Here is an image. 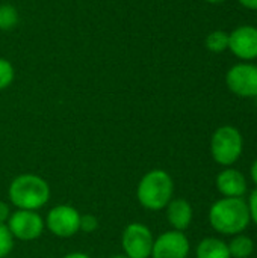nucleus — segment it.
I'll return each instance as SVG.
<instances>
[{
    "instance_id": "nucleus-18",
    "label": "nucleus",
    "mask_w": 257,
    "mask_h": 258,
    "mask_svg": "<svg viewBox=\"0 0 257 258\" xmlns=\"http://www.w3.org/2000/svg\"><path fill=\"white\" fill-rule=\"evenodd\" d=\"M14 249V237L6 224H0V258H6Z\"/></svg>"
},
{
    "instance_id": "nucleus-26",
    "label": "nucleus",
    "mask_w": 257,
    "mask_h": 258,
    "mask_svg": "<svg viewBox=\"0 0 257 258\" xmlns=\"http://www.w3.org/2000/svg\"><path fill=\"white\" fill-rule=\"evenodd\" d=\"M112 258H127L126 255H115V257H112Z\"/></svg>"
},
{
    "instance_id": "nucleus-4",
    "label": "nucleus",
    "mask_w": 257,
    "mask_h": 258,
    "mask_svg": "<svg viewBox=\"0 0 257 258\" xmlns=\"http://www.w3.org/2000/svg\"><path fill=\"white\" fill-rule=\"evenodd\" d=\"M244 151V138L241 132L233 125L218 127L211 138V154L212 159L224 166H233L242 156Z\"/></svg>"
},
{
    "instance_id": "nucleus-13",
    "label": "nucleus",
    "mask_w": 257,
    "mask_h": 258,
    "mask_svg": "<svg viewBox=\"0 0 257 258\" xmlns=\"http://www.w3.org/2000/svg\"><path fill=\"white\" fill-rule=\"evenodd\" d=\"M197 258H232L229 252V245L218 237L203 239L195 249Z\"/></svg>"
},
{
    "instance_id": "nucleus-10",
    "label": "nucleus",
    "mask_w": 257,
    "mask_h": 258,
    "mask_svg": "<svg viewBox=\"0 0 257 258\" xmlns=\"http://www.w3.org/2000/svg\"><path fill=\"white\" fill-rule=\"evenodd\" d=\"M229 48L244 60L257 57V27L241 26L229 33Z\"/></svg>"
},
{
    "instance_id": "nucleus-9",
    "label": "nucleus",
    "mask_w": 257,
    "mask_h": 258,
    "mask_svg": "<svg viewBox=\"0 0 257 258\" xmlns=\"http://www.w3.org/2000/svg\"><path fill=\"white\" fill-rule=\"evenodd\" d=\"M191 251L189 239L183 231L170 230L155 239L151 258H188Z\"/></svg>"
},
{
    "instance_id": "nucleus-19",
    "label": "nucleus",
    "mask_w": 257,
    "mask_h": 258,
    "mask_svg": "<svg viewBox=\"0 0 257 258\" xmlns=\"http://www.w3.org/2000/svg\"><path fill=\"white\" fill-rule=\"evenodd\" d=\"M98 228V219L94 215H82L80 216V231L86 234H92Z\"/></svg>"
},
{
    "instance_id": "nucleus-1",
    "label": "nucleus",
    "mask_w": 257,
    "mask_h": 258,
    "mask_svg": "<svg viewBox=\"0 0 257 258\" xmlns=\"http://www.w3.org/2000/svg\"><path fill=\"white\" fill-rule=\"evenodd\" d=\"M248 204L244 198H221L209 209L211 227L223 236L242 234L250 225Z\"/></svg>"
},
{
    "instance_id": "nucleus-3",
    "label": "nucleus",
    "mask_w": 257,
    "mask_h": 258,
    "mask_svg": "<svg viewBox=\"0 0 257 258\" xmlns=\"http://www.w3.org/2000/svg\"><path fill=\"white\" fill-rule=\"evenodd\" d=\"M174 195V181L164 169H151L142 175L136 187L139 204L150 212L164 210Z\"/></svg>"
},
{
    "instance_id": "nucleus-7",
    "label": "nucleus",
    "mask_w": 257,
    "mask_h": 258,
    "mask_svg": "<svg viewBox=\"0 0 257 258\" xmlns=\"http://www.w3.org/2000/svg\"><path fill=\"white\" fill-rule=\"evenodd\" d=\"M6 227L14 239L21 242H32L41 237L45 222L33 210H17L11 215Z\"/></svg>"
},
{
    "instance_id": "nucleus-24",
    "label": "nucleus",
    "mask_w": 257,
    "mask_h": 258,
    "mask_svg": "<svg viewBox=\"0 0 257 258\" xmlns=\"http://www.w3.org/2000/svg\"><path fill=\"white\" fill-rule=\"evenodd\" d=\"M62 258H91L88 254H85V252H70V254H67V255H64Z\"/></svg>"
},
{
    "instance_id": "nucleus-25",
    "label": "nucleus",
    "mask_w": 257,
    "mask_h": 258,
    "mask_svg": "<svg viewBox=\"0 0 257 258\" xmlns=\"http://www.w3.org/2000/svg\"><path fill=\"white\" fill-rule=\"evenodd\" d=\"M204 2H208V3H223L226 0H204Z\"/></svg>"
},
{
    "instance_id": "nucleus-14",
    "label": "nucleus",
    "mask_w": 257,
    "mask_h": 258,
    "mask_svg": "<svg viewBox=\"0 0 257 258\" xmlns=\"http://www.w3.org/2000/svg\"><path fill=\"white\" fill-rule=\"evenodd\" d=\"M229 245V252L232 258H250L254 252V240L245 234H236L232 237Z\"/></svg>"
},
{
    "instance_id": "nucleus-5",
    "label": "nucleus",
    "mask_w": 257,
    "mask_h": 258,
    "mask_svg": "<svg viewBox=\"0 0 257 258\" xmlns=\"http://www.w3.org/2000/svg\"><path fill=\"white\" fill-rule=\"evenodd\" d=\"M153 243L151 230L141 222H132L123 230L121 246L127 258H150Z\"/></svg>"
},
{
    "instance_id": "nucleus-6",
    "label": "nucleus",
    "mask_w": 257,
    "mask_h": 258,
    "mask_svg": "<svg viewBox=\"0 0 257 258\" xmlns=\"http://www.w3.org/2000/svg\"><path fill=\"white\" fill-rule=\"evenodd\" d=\"M80 216L82 215L76 207L61 204L55 206L48 212L44 222L53 236L59 239H70L80 231Z\"/></svg>"
},
{
    "instance_id": "nucleus-8",
    "label": "nucleus",
    "mask_w": 257,
    "mask_h": 258,
    "mask_svg": "<svg viewBox=\"0 0 257 258\" xmlns=\"http://www.w3.org/2000/svg\"><path fill=\"white\" fill-rule=\"evenodd\" d=\"M229 89L244 98L257 97V67L253 63H238L226 76Z\"/></svg>"
},
{
    "instance_id": "nucleus-22",
    "label": "nucleus",
    "mask_w": 257,
    "mask_h": 258,
    "mask_svg": "<svg viewBox=\"0 0 257 258\" xmlns=\"http://www.w3.org/2000/svg\"><path fill=\"white\" fill-rule=\"evenodd\" d=\"M250 178L257 186V159L253 162V165L250 166Z\"/></svg>"
},
{
    "instance_id": "nucleus-11",
    "label": "nucleus",
    "mask_w": 257,
    "mask_h": 258,
    "mask_svg": "<svg viewBox=\"0 0 257 258\" xmlns=\"http://www.w3.org/2000/svg\"><path fill=\"white\" fill-rule=\"evenodd\" d=\"M218 192L224 198H244V195L248 190V183L245 175L235 168H226L223 169L215 180Z\"/></svg>"
},
{
    "instance_id": "nucleus-16",
    "label": "nucleus",
    "mask_w": 257,
    "mask_h": 258,
    "mask_svg": "<svg viewBox=\"0 0 257 258\" xmlns=\"http://www.w3.org/2000/svg\"><path fill=\"white\" fill-rule=\"evenodd\" d=\"M18 23V12L12 5H0V29L9 30Z\"/></svg>"
},
{
    "instance_id": "nucleus-12",
    "label": "nucleus",
    "mask_w": 257,
    "mask_h": 258,
    "mask_svg": "<svg viewBox=\"0 0 257 258\" xmlns=\"http://www.w3.org/2000/svg\"><path fill=\"white\" fill-rule=\"evenodd\" d=\"M165 210H167L168 224L171 225L173 230L185 231L191 227L194 210H192L191 203L186 201L185 198H173L165 207Z\"/></svg>"
},
{
    "instance_id": "nucleus-27",
    "label": "nucleus",
    "mask_w": 257,
    "mask_h": 258,
    "mask_svg": "<svg viewBox=\"0 0 257 258\" xmlns=\"http://www.w3.org/2000/svg\"><path fill=\"white\" fill-rule=\"evenodd\" d=\"M256 100H257V97H256Z\"/></svg>"
},
{
    "instance_id": "nucleus-23",
    "label": "nucleus",
    "mask_w": 257,
    "mask_h": 258,
    "mask_svg": "<svg viewBox=\"0 0 257 258\" xmlns=\"http://www.w3.org/2000/svg\"><path fill=\"white\" fill-rule=\"evenodd\" d=\"M242 6L248 8V9H253V11H257V0H239Z\"/></svg>"
},
{
    "instance_id": "nucleus-15",
    "label": "nucleus",
    "mask_w": 257,
    "mask_h": 258,
    "mask_svg": "<svg viewBox=\"0 0 257 258\" xmlns=\"http://www.w3.org/2000/svg\"><path fill=\"white\" fill-rule=\"evenodd\" d=\"M206 47L208 50L214 53H221L226 48H229V33L223 30H215L208 35L206 38Z\"/></svg>"
},
{
    "instance_id": "nucleus-20",
    "label": "nucleus",
    "mask_w": 257,
    "mask_h": 258,
    "mask_svg": "<svg viewBox=\"0 0 257 258\" xmlns=\"http://www.w3.org/2000/svg\"><path fill=\"white\" fill-rule=\"evenodd\" d=\"M247 204H248V212H250V221L257 225V187L250 194Z\"/></svg>"
},
{
    "instance_id": "nucleus-21",
    "label": "nucleus",
    "mask_w": 257,
    "mask_h": 258,
    "mask_svg": "<svg viewBox=\"0 0 257 258\" xmlns=\"http://www.w3.org/2000/svg\"><path fill=\"white\" fill-rule=\"evenodd\" d=\"M11 215H12L11 207L5 201H0V224H6Z\"/></svg>"
},
{
    "instance_id": "nucleus-17",
    "label": "nucleus",
    "mask_w": 257,
    "mask_h": 258,
    "mask_svg": "<svg viewBox=\"0 0 257 258\" xmlns=\"http://www.w3.org/2000/svg\"><path fill=\"white\" fill-rule=\"evenodd\" d=\"M14 77H15V71H14L12 63L8 59L0 57V91L11 86V83L14 82Z\"/></svg>"
},
{
    "instance_id": "nucleus-2",
    "label": "nucleus",
    "mask_w": 257,
    "mask_h": 258,
    "mask_svg": "<svg viewBox=\"0 0 257 258\" xmlns=\"http://www.w3.org/2000/svg\"><path fill=\"white\" fill-rule=\"evenodd\" d=\"M50 195L48 183L36 174L17 175L8 187V198L18 210L36 212L48 203Z\"/></svg>"
}]
</instances>
